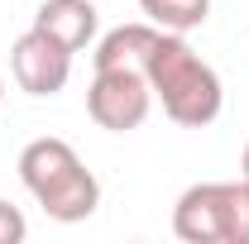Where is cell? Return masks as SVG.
<instances>
[{"label":"cell","instance_id":"cell-1","mask_svg":"<svg viewBox=\"0 0 249 244\" xmlns=\"http://www.w3.org/2000/svg\"><path fill=\"white\" fill-rule=\"evenodd\" d=\"M144 77L154 87V101H163V115L182 129H206L225 105V87H220L216 67L201 58L182 34L158 29Z\"/></svg>","mask_w":249,"mask_h":244},{"label":"cell","instance_id":"cell-2","mask_svg":"<svg viewBox=\"0 0 249 244\" xmlns=\"http://www.w3.org/2000/svg\"><path fill=\"white\" fill-rule=\"evenodd\" d=\"M19 182L29 187V196L43 206L48 220L58 225H77L101 206V182L96 173L82 163V153L67 139H29L19 149Z\"/></svg>","mask_w":249,"mask_h":244},{"label":"cell","instance_id":"cell-3","mask_svg":"<svg viewBox=\"0 0 249 244\" xmlns=\"http://www.w3.org/2000/svg\"><path fill=\"white\" fill-rule=\"evenodd\" d=\"M173 235L182 244H249V177L187 187L173 206Z\"/></svg>","mask_w":249,"mask_h":244},{"label":"cell","instance_id":"cell-4","mask_svg":"<svg viewBox=\"0 0 249 244\" xmlns=\"http://www.w3.org/2000/svg\"><path fill=\"white\" fill-rule=\"evenodd\" d=\"M154 87L139 67H101L87 87V115L110 134H129L149 120Z\"/></svg>","mask_w":249,"mask_h":244},{"label":"cell","instance_id":"cell-5","mask_svg":"<svg viewBox=\"0 0 249 244\" xmlns=\"http://www.w3.org/2000/svg\"><path fill=\"white\" fill-rule=\"evenodd\" d=\"M10 72L19 82V91L29 96H58L72 77V53L43 29H24L10 48Z\"/></svg>","mask_w":249,"mask_h":244},{"label":"cell","instance_id":"cell-6","mask_svg":"<svg viewBox=\"0 0 249 244\" xmlns=\"http://www.w3.org/2000/svg\"><path fill=\"white\" fill-rule=\"evenodd\" d=\"M96 24H101V15H96L91 0H43L34 10V29L58 38L67 53H82L96 38Z\"/></svg>","mask_w":249,"mask_h":244},{"label":"cell","instance_id":"cell-7","mask_svg":"<svg viewBox=\"0 0 249 244\" xmlns=\"http://www.w3.org/2000/svg\"><path fill=\"white\" fill-rule=\"evenodd\" d=\"M158 38V24H120V29H110L101 43H96V72L101 67H139L144 72V62H149V48H154Z\"/></svg>","mask_w":249,"mask_h":244},{"label":"cell","instance_id":"cell-8","mask_svg":"<svg viewBox=\"0 0 249 244\" xmlns=\"http://www.w3.org/2000/svg\"><path fill=\"white\" fill-rule=\"evenodd\" d=\"M139 10L149 15V24H158V29L187 34V29H196V24H206L211 0H139Z\"/></svg>","mask_w":249,"mask_h":244},{"label":"cell","instance_id":"cell-9","mask_svg":"<svg viewBox=\"0 0 249 244\" xmlns=\"http://www.w3.org/2000/svg\"><path fill=\"white\" fill-rule=\"evenodd\" d=\"M29 235V220H24V211L19 206H10L5 196H0V244H19Z\"/></svg>","mask_w":249,"mask_h":244},{"label":"cell","instance_id":"cell-10","mask_svg":"<svg viewBox=\"0 0 249 244\" xmlns=\"http://www.w3.org/2000/svg\"><path fill=\"white\" fill-rule=\"evenodd\" d=\"M240 177H249V144H245V158H240Z\"/></svg>","mask_w":249,"mask_h":244},{"label":"cell","instance_id":"cell-11","mask_svg":"<svg viewBox=\"0 0 249 244\" xmlns=\"http://www.w3.org/2000/svg\"><path fill=\"white\" fill-rule=\"evenodd\" d=\"M0 101H5V82H0Z\"/></svg>","mask_w":249,"mask_h":244}]
</instances>
